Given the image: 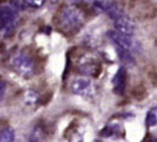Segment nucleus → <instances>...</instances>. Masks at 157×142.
Masks as SVG:
<instances>
[{"label": "nucleus", "instance_id": "7ed1b4c3", "mask_svg": "<svg viewBox=\"0 0 157 142\" xmlns=\"http://www.w3.org/2000/svg\"><path fill=\"white\" fill-rule=\"evenodd\" d=\"M11 66L14 72H17L19 75L25 79H29L35 74V65L34 61L25 54H18L12 58Z\"/></svg>", "mask_w": 157, "mask_h": 142}, {"label": "nucleus", "instance_id": "f8f14e48", "mask_svg": "<svg viewBox=\"0 0 157 142\" xmlns=\"http://www.w3.org/2000/svg\"><path fill=\"white\" fill-rule=\"evenodd\" d=\"M15 133L11 127H6L0 132V142H11L14 140Z\"/></svg>", "mask_w": 157, "mask_h": 142}, {"label": "nucleus", "instance_id": "6e6552de", "mask_svg": "<svg viewBox=\"0 0 157 142\" xmlns=\"http://www.w3.org/2000/svg\"><path fill=\"white\" fill-rule=\"evenodd\" d=\"M125 84H127V69L125 67H120L116 72L115 77L113 79V85H114V92L117 95H123L125 90Z\"/></svg>", "mask_w": 157, "mask_h": 142}, {"label": "nucleus", "instance_id": "1a4fd4ad", "mask_svg": "<svg viewBox=\"0 0 157 142\" xmlns=\"http://www.w3.org/2000/svg\"><path fill=\"white\" fill-rule=\"evenodd\" d=\"M116 53H117L120 60L123 62L124 65H129V66H132L135 64V59L132 57V53L128 49H125L123 47H120V46H116Z\"/></svg>", "mask_w": 157, "mask_h": 142}, {"label": "nucleus", "instance_id": "39448f33", "mask_svg": "<svg viewBox=\"0 0 157 142\" xmlns=\"http://www.w3.org/2000/svg\"><path fill=\"white\" fill-rule=\"evenodd\" d=\"M72 92L76 95L83 97H92L95 94V86L87 79H75L72 82Z\"/></svg>", "mask_w": 157, "mask_h": 142}, {"label": "nucleus", "instance_id": "dca6fc26", "mask_svg": "<svg viewBox=\"0 0 157 142\" xmlns=\"http://www.w3.org/2000/svg\"><path fill=\"white\" fill-rule=\"evenodd\" d=\"M6 93V84L4 81H0V101L4 99Z\"/></svg>", "mask_w": 157, "mask_h": 142}, {"label": "nucleus", "instance_id": "423d86ee", "mask_svg": "<svg viewBox=\"0 0 157 142\" xmlns=\"http://www.w3.org/2000/svg\"><path fill=\"white\" fill-rule=\"evenodd\" d=\"M78 71L86 77H96L102 71V66L101 64L90 58L81 59V61L78 65Z\"/></svg>", "mask_w": 157, "mask_h": 142}, {"label": "nucleus", "instance_id": "f257e3e1", "mask_svg": "<svg viewBox=\"0 0 157 142\" xmlns=\"http://www.w3.org/2000/svg\"><path fill=\"white\" fill-rule=\"evenodd\" d=\"M18 11L19 10L13 4H6L0 6V32L6 38L13 35L17 26Z\"/></svg>", "mask_w": 157, "mask_h": 142}, {"label": "nucleus", "instance_id": "4468645a", "mask_svg": "<svg viewBox=\"0 0 157 142\" xmlns=\"http://www.w3.org/2000/svg\"><path fill=\"white\" fill-rule=\"evenodd\" d=\"M45 2H46V0H24V5L28 8H33V10L42 7Z\"/></svg>", "mask_w": 157, "mask_h": 142}, {"label": "nucleus", "instance_id": "ddd939ff", "mask_svg": "<svg viewBox=\"0 0 157 142\" xmlns=\"http://www.w3.org/2000/svg\"><path fill=\"white\" fill-rule=\"evenodd\" d=\"M44 137H45V133H44L42 128L39 126H35L33 128L32 133L29 134V140L31 141H41V140H44Z\"/></svg>", "mask_w": 157, "mask_h": 142}, {"label": "nucleus", "instance_id": "0eeeda50", "mask_svg": "<svg viewBox=\"0 0 157 142\" xmlns=\"http://www.w3.org/2000/svg\"><path fill=\"white\" fill-rule=\"evenodd\" d=\"M114 26H115L116 31L123 33V34H128V35H134L135 30H136L134 21L125 14L114 20Z\"/></svg>", "mask_w": 157, "mask_h": 142}, {"label": "nucleus", "instance_id": "f03ea898", "mask_svg": "<svg viewBox=\"0 0 157 142\" xmlns=\"http://www.w3.org/2000/svg\"><path fill=\"white\" fill-rule=\"evenodd\" d=\"M83 24V14L75 6H67L60 13V25L67 31H76Z\"/></svg>", "mask_w": 157, "mask_h": 142}, {"label": "nucleus", "instance_id": "9d476101", "mask_svg": "<svg viewBox=\"0 0 157 142\" xmlns=\"http://www.w3.org/2000/svg\"><path fill=\"white\" fill-rule=\"evenodd\" d=\"M107 14H108V17L110 18V19L115 20L120 18L121 15H123L124 14V11H123V8L118 5L117 2H113L111 4V6L109 7V10L107 11Z\"/></svg>", "mask_w": 157, "mask_h": 142}, {"label": "nucleus", "instance_id": "9b49d317", "mask_svg": "<svg viewBox=\"0 0 157 142\" xmlns=\"http://www.w3.org/2000/svg\"><path fill=\"white\" fill-rule=\"evenodd\" d=\"M24 100L27 105L29 106H34L40 101V95L38 94V92L33 89H29L25 92V97H24Z\"/></svg>", "mask_w": 157, "mask_h": 142}, {"label": "nucleus", "instance_id": "2eb2a0df", "mask_svg": "<svg viewBox=\"0 0 157 142\" xmlns=\"http://www.w3.org/2000/svg\"><path fill=\"white\" fill-rule=\"evenodd\" d=\"M147 124L149 127H154L157 124V115L155 114V110H150L148 114H147Z\"/></svg>", "mask_w": 157, "mask_h": 142}, {"label": "nucleus", "instance_id": "20e7f679", "mask_svg": "<svg viewBox=\"0 0 157 142\" xmlns=\"http://www.w3.org/2000/svg\"><path fill=\"white\" fill-rule=\"evenodd\" d=\"M107 37L110 39L116 46L123 47L125 49L130 51L131 53H141V51H142L141 44L136 40H134L132 35L123 34V33L118 32L115 30V31H108Z\"/></svg>", "mask_w": 157, "mask_h": 142}, {"label": "nucleus", "instance_id": "f3484780", "mask_svg": "<svg viewBox=\"0 0 157 142\" xmlns=\"http://www.w3.org/2000/svg\"><path fill=\"white\" fill-rule=\"evenodd\" d=\"M73 1H78V0H73Z\"/></svg>", "mask_w": 157, "mask_h": 142}]
</instances>
